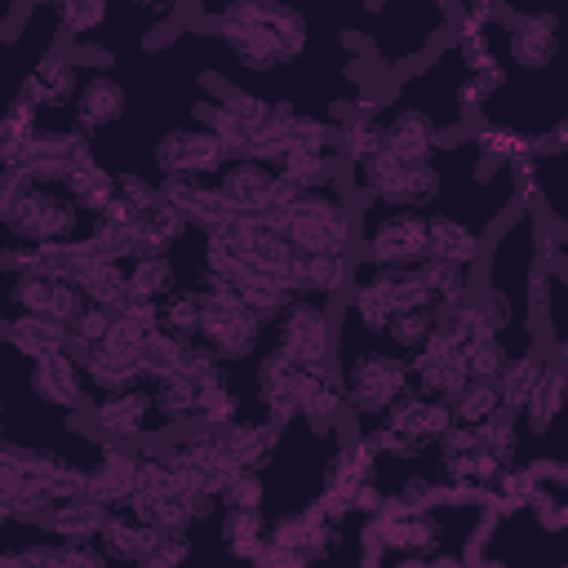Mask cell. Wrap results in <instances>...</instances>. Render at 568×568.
<instances>
[{
  "label": "cell",
  "instance_id": "cell-7",
  "mask_svg": "<svg viewBox=\"0 0 568 568\" xmlns=\"http://www.w3.org/2000/svg\"><path fill=\"white\" fill-rule=\"evenodd\" d=\"M382 146L395 151L399 160H435L439 155V138H444V124L430 115V106H399L395 115H382Z\"/></svg>",
  "mask_w": 568,
  "mask_h": 568
},
{
  "label": "cell",
  "instance_id": "cell-19",
  "mask_svg": "<svg viewBox=\"0 0 568 568\" xmlns=\"http://www.w3.org/2000/svg\"><path fill=\"white\" fill-rule=\"evenodd\" d=\"M217 537L235 559H248L266 541V515L262 506H217Z\"/></svg>",
  "mask_w": 568,
  "mask_h": 568
},
{
  "label": "cell",
  "instance_id": "cell-37",
  "mask_svg": "<svg viewBox=\"0 0 568 568\" xmlns=\"http://www.w3.org/2000/svg\"><path fill=\"white\" fill-rule=\"evenodd\" d=\"M222 102H226L231 120H235L248 138H253L257 129H266V120H271V102H266L262 93H253V89H226Z\"/></svg>",
  "mask_w": 568,
  "mask_h": 568
},
{
  "label": "cell",
  "instance_id": "cell-28",
  "mask_svg": "<svg viewBox=\"0 0 568 568\" xmlns=\"http://www.w3.org/2000/svg\"><path fill=\"white\" fill-rule=\"evenodd\" d=\"M155 328L178 342H195L200 337V297L191 288H169L155 302Z\"/></svg>",
  "mask_w": 568,
  "mask_h": 568
},
{
  "label": "cell",
  "instance_id": "cell-45",
  "mask_svg": "<svg viewBox=\"0 0 568 568\" xmlns=\"http://www.w3.org/2000/svg\"><path fill=\"white\" fill-rule=\"evenodd\" d=\"M0 138H4V129H0Z\"/></svg>",
  "mask_w": 568,
  "mask_h": 568
},
{
  "label": "cell",
  "instance_id": "cell-42",
  "mask_svg": "<svg viewBox=\"0 0 568 568\" xmlns=\"http://www.w3.org/2000/svg\"><path fill=\"white\" fill-rule=\"evenodd\" d=\"M524 470H528L532 488H546V493H564L568 488V466L559 457H532V462H524Z\"/></svg>",
  "mask_w": 568,
  "mask_h": 568
},
{
  "label": "cell",
  "instance_id": "cell-33",
  "mask_svg": "<svg viewBox=\"0 0 568 568\" xmlns=\"http://www.w3.org/2000/svg\"><path fill=\"white\" fill-rule=\"evenodd\" d=\"M182 351H186V342H178V337H169V333H146L142 342H138V359H142V382H160V377H169V373H178L182 368Z\"/></svg>",
  "mask_w": 568,
  "mask_h": 568
},
{
  "label": "cell",
  "instance_id": "cell-21",
  "mask_svg": "<svg viewBox=\"0 0 568 568\" xmlns=\"http://www.w3.org/2000/svg\"><path fill=\"white\" fill-rule=\"evenodd\" d=\"M195 399H200V382H195V377H186L182 368H178V373H169V377H160V382H151V413H155V422H160V426L191 422Z\"/></svg>",
  "mask_w": 568,
  "mask_h": 568
},
{
  "label": "cell",
  "instance_id": "cell-32",
  "mask_svg": "<svg viewBox=\"0 0 568 568\" xmlns=\"http://www.w3.org/2000/svg\"><path fill=\"white\" fill-rule=\"evenodd\" d=\"M470 146H475L479 155H488V160L506 164V160H515V155H528V151H532V133L510 129V124H493V120H484V124L475 129Z\"/></svg>",
  "mask_w": 568,
  "mask_h": 568
},
{
  "label": "cell",
  "instance_id": "cell-24",
  "mask_svg": "<svg viewBox=\"0 0 568 568\" xmlns=\"http://www.w3.org/2000/svg\"><path fill=\"white\" fill-rule=\"evenodd\" d=\"M426 288H430V302L435 311H448L453 302H462L470 293V280H475V266L470 262H439V257H422L417 262Z\"/></svg>",
  "mask_w": 568,
  "mask_h": 568
},
{
  "label": "cell",
  "instance_id": "cell-12",
  "mask_svg": "<svg viewBox=\"0 0 568 568\" xmlns=\"http://www.w3.org/2000/svg\"><path fill=\"white\" fill-rule=\"evenodd\" d=\"M555 49H559V18H555V13H524V18L510 27V36H506V53H510V62H515L519 71H541V67H550Z\"/></svg>",
  "mask_w": 568,
  "mask_h": 568
},
{
  "label": "cell",
  "instance_id": "cell-22",
  "mask_svg": "<svg viewBox=\"0 0 568 568\" xmlns=\"http://www.w3.org/2000/svg\"><path fill=\"white\" fill-rule=\"evenodd\" d=\"M62 186H67V195L80 204V213H93V217H98L102 204L115 195V173H111L102 160H84V164L67 169Z\"/></svg>",
  "mask_w": 568,
  "mask_h": 568
},
{
  "label": "cell",
  "instance_id": "cell-44",
  "mask_svg": "<svg viewBox=\"0 0 568 568\" xmlns=\"http://www.w3.org/2000/svg\"><path fill=\"white\" fill-rule=\"evenodd\" d=\"M195 4H209V0H195Z\"/></svg>",
  "mask_w": 568,
  "mask_h": 568
},
{
  "label": "cell",
  "instance_id": "cell-35",
  "mask_svg": "<svg viewBox=\"0 0 568 568\" xmlns=\"http://www.w3.org/2000/svg\"><path fill=\"white\" fill-rule=\"evenodd\" d=\"M501 413V390H497V382H466L457 395H453V417L462 422V426H479V422H488V417H497Z\"/></svg>",
  "mask_w": 568,
  "mask_h": 568
},
{
  "label": "cell",
  "instance_id": "cell-3",
  "mask_svg": "<svg viewBox=\"0 0 568 568\" xmlns=\"http://www.w3.org/2000/svg\"><path fill=\"white\" fill-rule=\"evenodd\" d=\"M359 244L368 262L382 266H417L426 257V213L422 209H395V204H364L359 217Z\"/></svg>",
  "mask_w": 568,
  "mask_h": 568
},
{
  "label": "cell",
  "instance_id": "cell-38",
  "mask_svg": "<svg viewBox=\"0 0 568 568\" xmlns=\"http://www.w3.org/2000/svg\"><path fill=\"white\" fill-rule=\"evenodd\" d=\"M262 501H266V479L257 466H240L217 493V506H262Z\"/></svg>",
  "mask_w": 568,
  "mask_h": 568
},
{
  "label": "cell",
  "instance_id": "cell-11",
  "mask_svg": "<svg viewBox=\"0 0 568 568\" xmlns=\"http://www.w3.org/2000/svg\"><path fill=\"white\" fill-rule=\"evenodd\" d=\"M71 115H75V129L89 133V138H93L98 129L115 124V120L124 115V89H120V80H111L106 71L80 80L75 93H71Z\"/></svg>",
  "mask_w": 568,
  "mask_h": 568
},
{
  "label": "cell",
  "instance_id": "cell-41",
  "mask_svg": "<svg viewBox=\"0 0 568 568\" xmlns=\"http://www.w3.org/2000/svg\"><path fill=\"white\" fill-rule=\"evenodd\" d=\"M0 129H4V138L27 142V138L40 129V111L18 93V98H9V106H0Z\"/></svg>",
  "mask_w": 568,
  "mask_h": 568
},
{
  "label": "cell",
  "instance_id": "cell-2",
  "mask_svg": "<svg viewBox=\"0 0 568 568\" xmlns=\"http://www.w3.org/2000/svg\"><path fill=\"white\" fill-rule=\"evenodd\" d=\"M80 204L71 195H58L44 182H22L9 209L0 213L4 248L9 244H62L80 235Z\"/></svg>",
  "mask_w": 568,
  "mask_h": 568
},
{
  "label": "cell",
  "instance_id": "cell-13",
  "mask_svg": "<svg viewBox=\"0 0 568 568\" xmlns=\"http://www.w3.org/2000/svg\"><path fill=\"white\" fill-rule=\"evenodd\" d=\"M217 40L235 53V62L240 67H248V71H262V75H271L280 62H284V49H280V40L266 31V27H257V22H217Z\"/></svg>",
  "mask_w": 568,
  "mask_h": 568
},
{
  "label": "cell",
  "instance_id": "cell-34",
  "mask_svg": "<svg viewBox=\"0 0 568 568\" xmlns=\"http://www.w3.org/2000/svg\"><path fill=\"white\" fill-rule=\"evenodd\" d=\"M337 129H342V133H337V151H342V160H351L355 169L382 151V120H377V115H355V120H346V124H337Z\"/></svg>",
  "mask_w": 568,
  "mask_h": 568
},
{
  "label": "cell",
  "instance_id": "cell-10",
  "mask_svg": "<svg viewBox=\"0 0 568 568\" xmlns=\"http://www.w3.org/2000/svg\"><path fill=\"white\" fill-rule=\"evenodd\" d=\"M75 84H80V67L71 62V53L49 49V53L22 75V89H18V93H22L36 111H53V106H67V102H71Z\"/></svg>",
  "mask_w": 568,
  "mask_h": 568
},
{
  "label": "cell",
  "instance_id": "cell-25",
  "mask_svg": "<svg viewBox=\"0 0 568 568\" xmlns=\"http://www.w3.org/2000/svg\"><path fill=\"white\" fill-rule=\"evenodd\" d=\"M169 288H178V266H173L169 253H142V257H129V293H124V297L160 302Z\"/></svg>",
  "mask_w": 568,
  "mask_h": 568
},
{
  "label": "cell",
  "instance_id": "cell-5",
  "mask_svg": "<svg viewBox=\"0 0 568 568\" xmlns=\"http://www.w3.org/2000/svg\"><path fill=\"white\" fill-rule=\"evenodd\" d=\"M98 430L106 439H129L138 444L142 430H155V413H151V382H138V386H124V390H93L84 395Z\"/></svg>",
  "mask_w": 568,
  "mask_h": 568
},
{
  "label": "cell",
  "instance_id": "cell-29",
  "mask_svg": "<svg viewBox=\"0 0 568 568\" xmlns=\"http://www.w3.org/2000/svg\"><path fill=\"white\" fill-rule=\"evenodd\" d=\"M275 40H280V49H284V62H293V58H302V49H306V40H311V22L302 18V9L297 4H284V0H271V9H266V22H262Z\"/></svg>",
  "mask_w": 568,
  "mask_h": 568
},
{
  "label": "cell",
  "instance_id": "cell-39",
  "mask_svg": "<svg viewBox=\"0 0 568 568\" xmlns=\"http://www.w3.org/2000/svg\"><path fill=\"white\" fill-rule=\"evenodd\" d=\"M191 559V532H155V541L142 550V568H178Z\"/></svg>",
  "mask_w": 568,
  "mask_h": 568
},
{
  "label": "cell",
  "instance_id": "cell-36",
  "mask_svg": "<svg viewBox=\"0 0 568 568\" xmlns=\"http://www.w3.org/2000/svg\"><path fill=\"white\" fill-rule=\"evenodd\" d=\"M111 324H115V306H102V302H84V306L75 311V320L67 324V333H71V351L80 355V351L98 346V342L111 333Z\"/></svg>",
  "mask_w": 568,
  "mask_h": 568
},
{
  "label": "cell",
  "instance_id": "cell-30",
  "mask_svg": "<svg viewBox=\"0 0 568 568\" xmlns=\"http://www.w3.org/2000/svg\"><path fill=\"white\" fill-rule=\"evenodd\" d=\"M435 320H439V311L435 306H408V311H390V320H386V328H382V337H386V346H395V351H417L422 342H426V333L435 328Z\"/></svg>",
  "mask_w": 568,
  "mask_h": 568
},
{
  "label": "cell",
  "instance_id": "cell-23",
  "mask_svg": "<svg viewBox=\"0 0 568 568\" xmlns=\"http://www.w3.org/2000/svg\"><path fill=\"white\" fill-rule=\"evenodd\" d=\"M102 519H106V506H98L89 497H75V501H53L44 528L53 537H62V541H93Z\"/></svg>",
  "mask_w": 568,
  "mask_h": 568
},
{
  "label": "cell",
  "instance_id": "cell-8",
  "mask_svg": "<svg viewBox=\"0 0 568 568\" xmlns=\"http://www.w3.org/2000/svg\"><path fill=\"white\" fill-rule=\"evenodd\" d=\"M31 395L49 408H80L84 395H89V382H84V368H80V355H67V351H44L31 359Z\"/></svg>",
  "mask_w": 568,
  "mask_h": 568
},
{
  "label": "cell",
  "instance_id": "cell-40",
  "mask_svg": "<svg viewBox=\"0 0 568 568\" xmlns=\"http://www.w3.org/2000/svg\"><path fill=\"white\" fill-rule=\"evenodd\" d=\"M115 328H124L129 337H146V333H155V302H146V297H124L120 306H115Z\"/></svg>",
  "mask_w": 568,
  "mask_h": 568
},
{
  "label": "cell",
  "instance_id": "cell-16",
  "mask_svg": "<svg viewBox=\"0 0 568 568\" xmlns=\"http://www.w3.org/2000/svg\"><path fill=\"white\" fill-rule=\"evenodd\" d=\"M479 231H470L462 217L453 213H430L426 217V257H439V262H479Z\"/></svg>",
  "mask_w": 568,
  "mask_h": 568
},
{
  "label": "cell",
  "instance_id": "cell-17",
  "mask_svg": "<svg viewBox=\"0 0 568 568\" xmlns=\"http://www.w3.org/2000/svg\"><path fill=\"white\" fill-rule=\"evenodd\" d=\"M71 280L84 293V302L120 306L124 293H129V262L124 257H84V262H75Z\"/></svg>",
  "mask_w": 568,
  "mask_h": 568
},
{
  "label": "cell",
  "instance_id": "cell-18",
  "mask_svg": "<svg viewBox=\"0 0 568 568\" xmlns=\"http://www.w3.org/2000/svg\"><path fill=\"white\" fill-rule=\"evenodd\" d=\"M559 408H564V368H559V355H555V359H550V368H546V377H541V382L532 386V395L519 404L515 426L541 439V435H550V426H555Z\"/></svg>",
  "mask_w": 568,
  "mask_h": 568
},
{
  "label": "cell",
  "instance_id": "cell-1",
  "mask_svg": "<svg viewBox=\"0 0 568 568\" xmlns=\"http://www.w3.org/2000/svg\"><path fill=\"white\" fill-rule=\"evenodd\" d=\"M342 404L359 417H377L390 399L408 390V355L395 346H364V351H337L333 355Z\"/></svg>",
  "mask_w": 568,
  "mask_h": 568
},
{
  "label": "cell",
  "instance_id": "cell-26",
  "mask_svg": "<svg viewBox=\"0 0 568 568\" xmlns=\"http://www.w3.org/2000/svg\"><path fill=\"white\" fill-rule=\"evenodd\" d=\"M346 275H351L346 253H333V248L302 253V293H306V297H324V302H328L333 293H342Z\"/></svg>",
  "mask_w": 568,
  "mask_h": 568
},
{
  "label": "cell",
  "instance_id": "cell-9",
  "mask_svg": "<svg viewBox=\"0 0 568 568\" xmlns=\"http://www.w3.org/2000/svg\"><path fill=\"white\" fill-rule=\"evenodd\" d=\"M213 186L226 195L231 209H240V213H262V209L271 204L275 169L262 164V160H253V155H235V160H226V164L217 169Z\"/></svg>",
  "mask_w": 568,
  "mask_h": 568
},
{
  "label": "cell",
  "instance_id": "cell-15",
  "mask_svg": "<svg viewBox=\"0 0 568 568\" xmlns=\"http://www.w3.org/2000/svg\"><path fill=\"white\" fill-rule=\"evenodd\" d=\"M155 532L160 528H151V524H142L138 515H129V510H106V519H102V528H98V546H102V555L106 559H120V564H138L142 559V550L155 541Z\"/></svg>",
  "mask_w": 568,
  "mask_h": 568
},
{
  "label": "cell",
  "instance_id": "cell-14",
  "mask_svg": "<svg viewBox=\"0 0 568 568\" xmlns=\"http://www.w3.org/2000/svg\"><path fill=\"white\" fill-rule=\"evenodd\" d=\"M213 435H217V444L226 448V457H231L235 466H257V470H262V466L275 457V448H280V435H275L262 417L253 422V417H244V413H240L235 422L217 426Z\"/></svg>",
  "mask_w": 568,
  "mask_h": 568
},
{
  "label": "cell",
  "instance_id": "cell-43",
  "mask_svg": "<svg viewBox=\"0 0 568 568\" xmlns=\"http://www.w3.org/2000/svg\"><path fill=\"white\" fill-rule=\"evenodd\" d=\"M138 13H146L151 22H164V18H173L178 13V0H129Z\"/></svg>",
  "mask_w": 568,
  "mask_h": 568
},
{
  "label": "cell",
  "instance_id": "cell-20",
  "mask_svg": "<svg viewBox=\"0 0 568 568\" xmlns=\"http://www.w3.org/2000/svg\"><path fill=\"white\" fill-rule=\"evenodd\" d=\"M9 342L18 355L36 359L44 351H71V333L67 324L49 320V315H9Z\"/></svg>",
  "mask_w": 568,
  "mask_h": 568
},
{
  "label": "cell",
  "instance_id": "cell-4",
  "mask_svg": "<svg viewBox=\"0 0 568 568\" xmlns=\"http://www.w3.org/2000/svg\"><path fill=\"white\" fill-rule=\"evenodd\" d=\"M271 346L288 351L297 364H333V324L324 297H288L275 320H266Z\"/></svg>",
  "mask_w": 568,
  "mask_h": 568
},
{
  "label": "cell",
  "instance_id": "cell-27",
  "mask_svg": "<svg viewBox=\"0 0 568 568\" xmlns=\"http://www.w3.org/2000/svg\"><path fill=\"white\" fill-rule=\"evenodd\" d=\"M231 284H235L240 302H244V306H248L257 320H275V315L284 311V302L293 297V293H288V288H284L275 275H266V271H253V266H244V271H240Z\"/></svg>",
  "mask_w": 568,
  "mask_h": 568
},
{
  "label": "cell",
  "instance_id": "cell-31",
  "mask_svg": "<svg viewBox=\"0 0 568 568\" xmlns=\"http://www.w3.org/2000/svg\"><path fill=\"white\" fill-rule=\"evenodd\" d=\"M462 359H466V377L470 382H497V373L510 359V342H506V333H484V337L462 346Z\"/></svg>",
  "mask_w": 568,
  "mask_h": 568
},
{
  "label": "cell",
  "instance_id": "cell-6",
  "mask_svg": "<svg viewBox=\"0 0 568 568\" xmlns=\"http://www.w3.org/2000/svg\"><path fill=\"white\" fill-rule=\"evenodd\" d=\"M155 164H160V173L217 178V169L226 164V151L209 129H169L155 142Z\"/></svg>",
  "mask_w": 568,
  "mask_h": 568
}]
</instances>
